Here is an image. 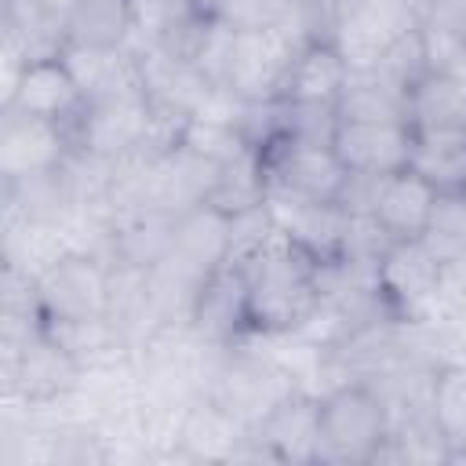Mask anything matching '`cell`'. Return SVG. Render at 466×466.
<instances>
[{
    "label": "cell",
    "mask_w": 466,
    "mask_h": 466,
    "mask_svg": "<svg viewBox=\"0 0 466 466\" xmlns=\"http://www.w3.org/2000/svg\"><path fill=\"white\" fill-rule=\"evenodd\" d=\"M248 280V331L251 335H288L302 331L320 302V266L295 248L280 229L244 262Z\"/></svg>",
    "instance_id": "obj_1"
},
{
    "label": "cell",
    "mask_w": 466,
    "mask_h": 466,
    "mask_svg": "<svg viewBox=\"0 0 466 466\" xmlns=\"http://www.w3.org/2000/svg\"><path fill=\"white\" fill-rule=\"evenodd\" d=\"M390 400L379 386L350 379L320 397V444L317 462H375L390 441Z\"/></svg>",
    "instance_id": "obj_2"
},
{
    "label": "cell",
    "mask_w": 466,
    "mask_h": 466,
    "mask_svg": "<svg viewBox=\"0 0 466 466\" xmlns=\"http://www.w3.org/2000/svg\"><path fill=\"white\" fill-rule=\"evenodd\" d=\"M258 157H262L269 189H284V193L309 197V200L346 204L353 175L346 171V164L339 160L331 142L277 131L273 138H266L258 146Z\"/></svg>",
    "instance_id": "obj_3"
},
{
    "label": "cell",
    "mask_w": 466,
    "mask_h": 466,
    "mask_svg": "<svg viewBox=\"0 0 466 466\" xmlns=\"http://www.w3.org/2000/svg\"><path fill=\"white\" fill-rule=\"evenodd\" d=\"M441 204L444 200L411 167L379 178H353L346 193V208L368 211L390 240H422L433 229Z\"/></svg>",
    "instance_id": "obj_4"
},
{
    "label": "cell",
    "mask_w": 466,
    "mask_h": 466,
    "mask_svg": "<svg viewBox=\"0 0 466 466\" xmlns=\"http://www.w3.org/2000/svg\"><path fill=\"white\" fill-rule=\"evenodd\" d=\"M153 102L146 91L120 95L109 102H91L80 109V116L69 124L73 149L106 164L131 160L146 149L149 127H153Z\"/></svg>",
    "instance_id": "obj_5"
},
{
    "label": "cell",
    "mask_w": 466,
    "mask_h": 466,
    "mask_svg": "<svg viewBox=\"0 0 466 466\" xmlns=\"http://www.w3.org/2000/svg\"><path fill=\"white\" fill-rule=\"evenodd\" d=\"M33 280L44 317H109L113 266L91 251H62Z\"/></svg>",
    "instance_id": "obj_6"
},
{
    "label": "cell",
    "mask_w": 466,
    "mask_h": 466,
    "mask_svg": "<svg viewBox=\"0 0 466 466\" xmlns=\"http://www.w3.org/2000/svg\"><path fill=\"white\" fill-rule=\"evenodd\" d=\"M302 40H309V36L299 29H237L222 87L233 91L248 106L280 98L284 73Z\"/></svg>",
    "instance_id": "obj_7"
},
{
    "label": "cell",
    "mask_w": 466,
    "mask_h": 466,
    "mask_svg": "<svg viewBox=\"0 0 466 466\" xmlns=\"http://www.w3.org/2000/svg\"><path fill=\"white\" fill-rule=\"evenodd\" d=\"M448 262L426 240H393L375 262V288L390 317H419L441 291Z\"/></svg>",
    "instance_id": "obj_8"
},
{
    "label": "cell",
    "mask_w": 466,
    "mask_h": 466,
    "mask_svg": "<svg viewBox=\"0 0 466 466\" xmlns=\"http://www.w3.org/2000/svg\"><path fill=\"white\" fill-rule=\"evenodd\" d=\"M266 208L273 215V226L295 248H302L317 266H328V262L346 255L350 222H353V211L346 204L309 200V197H295V193H284V189H269Z\"/></svg>",
    "instance_id": "obj_9"
},
{
    "label": "cell",
    "mask_w": 466,
    "mask_h": 466,
    "mask_svg": "<svg viewBox=\"0 0 466 466\" xmlns=\"http://www.w3.org/2000/svg\"><path fill=\"white\" fill-rule=\"evenodd\" d=\"M186 328L200 346H215V350H226L240 342L244 335H251L248 331V280H244L240 262L226 258L197 284L189 299Z\"/></svg>",
    "instance_id": "obj_10"
},
{
    "label": "cell",
    "mask_w": 466,
    "mask_h": 466,
    "mask_svg": "<svg viewBox=\"0 0 466 466\" xmlns=\"http://www.w3.org/2000/svg\"><path fill=\"white\" fill-rule=\"evenodd\" d=\"M251 451L248 441L237 451L240 455H262L277 462H317V444H320V397H309L302 390L284 393L251 430Z\"/></svg>",
    "instance_id": "obj_11"
},
{
    "label": "cell",
    "mask_w": 466,
    "mask_h": 466,
    "mask_svg": "<svg viewBox=\"0 0 466 466\" xmlns=\"http://www.w3.org/2000/svg\"><path fill=\"white\" fill-rule=\"evenodd\" d=\"M69 157H73L69 124L4 109V127H0V175H4V182L58 171V167H66Z\"/></svg>",
    "instance_id": "obj_12"
},
{
    "label": "cell",
    "mask_w": 466,
    "mask_h": 466,
    "mask_svg": "<svg viewBox=\"0 0 466 466\" xmlns=\"http://www.w3.org/2000/svg\"><path fill=\"white\" fill-rule=\"evenodd\" d=\"M411 124L404 120H335L331 149L353 178H379L408 167L411 160Z\"/></svg>",
    "instance_id": "obj_13"
},
{
    "label": "cell",
    "mask_w": 466,
    "mask_h": 466,
    "mask_svg": "<svg viewBox=\"0 0 466 466\" xmlns=\"http://www.w3.org/2000/svg\"><path fill=\"white\" fill-rule=\"evenodd\" d=\"M346 84H350V66L342 58V51L335 47V40L328 33H317L299 44V51L284 73L280 98L295 102V106H335Z\"/></svg>",
    "instance_id": "obj_14"
},
{
    "label": "cell",
    "mask_w": 466,
    "mask_h": 466,
    "mask_svg": "<svg viewBox=\"0 0 466 466\" xmlns=\"http://www.w3.org/2000/svg\"><path fill=\"white\" fill-rule=\"evenodd\" d=\"M0 109H15V113H29V116H44V120H58V124H73L84 109V95L66 66V58H33L25 62L15 95L0 106Z\"/></svg>",
    "instance_id": "obj_15"
},
{
    "label": "cell",
    "mask_w": 466,
    "mask_h": 466,
    "mask_svg": "<svg viewBox=\"0 0 466 466\" xmlns=\"http://www.w3.org/2000/svg\"><path fill=\"white\" fill-rule=\"evenodd\" d=\"M84 106L91 102H109L120 95H135L146 91L142 87V69H138V55L131 44L124 47H91V44H69L62 51Z\"/></svg>",
    "instance_id": "obj_16"
},
{
    "label": "cell",
    "mask_w": 466,
    "mask_h": 466,
    "mask_svg": "<svg viewBox=\"0 0 466 466\" xmlns=\"http://www.w3.org/2000/svg\"><path fill=\"white\" fill-rule=\"evenodd\" d=\"M408 167L430 182V189L448 204H466V124L411 131Z\"/></svg>",
    "instance_id": "obj_17"
},
{
    "label": "cell",
    "mask_w": 466,
    "mask_h": 466,
    "mask_svg": "<svg viewBox=\"0 0 466 466\" xmlns=\"http://www.w3.org/2000/svg\"><path fill=\"white\" fill-rule=\"evenodd\" d=\"M4 40H11L29 62L58 58L69 47V22L44 0H4Z\"/></svg>",
    "instance_id": "obj_18"
},
{
    "label": "cell",
    "mask_w": 466,
    "mask_h": 466,
    "mask_svg": "<svg viewBox=\"0 0 466 466\" xmlns=\"http://www.w3.org/2000/svg\"><path fill=\"white\" fill-rule=\"evenodd\" d=\"M244 441H248V426L211 397L182 411L178 448L189 459H237Z\"/></svg>",
    "instance_id": "obj_19"
},
{
    "label": "cell",
    "mask_w": 466,
    "mask_h": 466,
    "mask_svg": "<svg viewBox=\"0 0 466 466\" xmlns=\"http://www.w3.org/2000/svg\"><path fill=\"white\" fill-rule=\"evenodd\" d=\"M339 120H404L408 124V87L390 80L379 69L350 73V84L342 87L335 102Z\"/></svg>",
    "instance_id": "obj_20"
},
{
    "label": "cell",
    "mask_w": 466,
    "mask_h": 466,
    "mask_svg": "<svg viewBox=\"0 0 466 466\" xmlns=\"http://www.w3.org/2000/svg\"><path fill=\"white\" fill-rule=\"evenodd\" d=\"M408 124L411 131L466 124V84L426 69L408 91Z\"/></svg>",
    "instance_id": "obj_21"
},
{
    "label": "cell",
    "mask_w": 466,
    "mask_h": 466,
    "mask_svg": "<svg viewBox=\"0 0 466 466\" xmlns=\"http://www.w3.org/2000/svg\"><path fill=\"white\" fill-rule=\"evenodd\" d=\"M430 415L448 444V462H466V364L433 368Z\"/></svg>",
    "instance_id": "obj_22"
},
{
    "label": "cell",
    "mask_w": 466,
    "mask_h": 466,
    "mask_svg": "<svg viewBox=\"0 0 466 466\" xmlns=\"http://www.w3.org/2000/svg\"><path fill=\"white\" fill-rule=\"evenodd\" d=\"M66 22H69V44L124 47L135 36L131 0H73Z\"/></svg>",
    "instance_id": "obj_23"
},
{
    "label": "cell",
    "mask_w": 466,
    "mask_h": 466,
    "mask_svg": "<svg viewBox=\"0 0 466 466\" xmlns=\"http://www.w3.org/2000/svg\"><path fill=\"white\" fill-rule=\"evenodd\" d=\"M178 146L189 149V153L200 157V160L218 164V167L240 160V157H248V153L255 149L251 138L244 135V127L222 124V120H208V116H189L186 127H182Z\"/></svg>",
    "instance_id": "obj_24"
},
{
    "label": "cell",
    "mask_w": 466,
    "mask_h": 466,
    "mask_svg": "<svg viewBox=\"0 0 466 466\" xmlns=\"http://www.w3.org/2000/svg\"><path fill=\"white\" fill-rule=\"evenodd\" d=\"M131 18H135L131 40L167 44L197 18H204V11L197 7V0H131Z\"/></svg>",
    "instance_id": "obj_25"
},
{
    "label": "cell",
    "mask_w": 466,
    "mask_h": 466,
    "mask_svg": "<svg viewBox=\"0 0 466 466\" xmlns=\"http://www.w3.org/2000/svg\"><path fill=\"white\" fill-rule=\"evenodd\" d=\"M197 7H200L204 15H218V11L226 7V0H197Z\"/></svg>",
    "instance_id": "obj_26"
},
{
    "label": "cell",
    "mask_w": 466,
    "mask_h": 466,
    "mask_svg": "<svg viewBox=\"0 0 466 466\" xmlns=\"http://www.w3.org/2000/svg\"><path fill=\"white\" fill-rule=\"evenodd\" d=\"M47 7H55V11H62V15H69V7H73V0H44Z\"/></svg>",
    "instance_id": "obj_27"
},
{
    "label": "cell",
    "mask_w": 466,
    "mask_h": 466,
    "mask_svg": "<svg viewBox=\"0 0 466 466\" xmlns=\"http://www.w3.org/2000/svg\"><path fill=\"white\" fill-rule=\"evenodd\" d=\"M419 4H422V11H426V7H433V4H448V0H419Z\"/></svg>",
    "instance_id": "obj_28"
}]
</instances>
